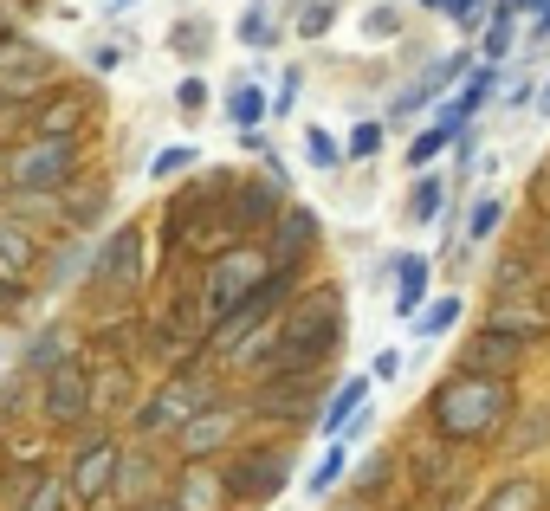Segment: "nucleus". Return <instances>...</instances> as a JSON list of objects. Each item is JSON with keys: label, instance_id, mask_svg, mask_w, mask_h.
<instances>
[{"label": "nucleus", "instance_id": "22", "mask_svg": "<svg viewBox=\"0 0 550 511\" xmlns=\"http://www.w3.org/2000/svg\"><path fill=\"white\" fill-rule=\"evenodd\" d=\"M479 511H544V486L525 479V473H512V479H499V486L479 499Z\"/></svg>", "mask_w": 550, "mask_h": 511}, {"label": "nucleus", "instance_id": "18", "mask_svg": "<svg viewBox=\"0 0 550 511\" xmlns=\"http://www.w3.org/2000/svg\"><path fill=\"white\" fill-rule=\"evenodd\" d=\"M104 207H110V182H78V175H72V182L59 188V220H65V227H78V233L98 227Z\"/></svg>", "mask_w": 550, "mask_h": 511}, {"label": "nucleus", "instance_id": "1", "mask_svg": "<svg viewBox=\"0 0 550 511\" xmlns=\"http://www.w3.org/2000/svg\"><path fill=\"white\" fill-rule=\"evenodd\" d=\"M428 427L460 447H479V440H499L512 427V382L486 376V369H453L447 382L428 395Z\"/></svg>", "mask_w": 550, "mask_h": 511}, {"label": "nucleus", "instance_id": "40", "mask_svg": "<svg viewBox=\"0 0 550 511\" xmlns=\"http://www.w3.org/2000/svg\"><path fill=\"white\" fill-rule=\"evenodd\" d=\"M376 149H382V123L369 117V123H356V130H350V143H343V156H376Z\"/></svg>", "mask_w": 550, "mask_h": 511}, {"label": "nucleus", "instance_id": "14", "mask_svg": "<svg viewBox=\"0 0 550 511\" xmlns=\"http://www.w3.org/2000/svg\"><path fill=\"white\" fill-rule=\"evenodd\" d=\"M279 195H285V188L279 182H272V175H266V188H259V182H233V201H227V233H266L272 227V220H279Z\"/></svg>", "mask_w": 550, "mask_h": 511}, {"label": "nucleus", "instance_id": "11", "mask_svg": "<svg viewBox=\"0 0 550 511\" xmlns=\"http://www.w3.org/2000/svg\"><path fill=\"white\" fill-rule=\"evenodd\" d=\"M59 78V59L39 46H0V98H33V91H52Z\"/></svg>", "mask_w": 550, "mask_h": 511}, {"label": "nucleus", "instance_id": "34", "mask_svg": "<svg viewBox=\"0 0 550 511\" xmlns=\"http://www.w3.org/2000/svg\"><path fill=\"white\" fill-rule=\"evenodd\" d=\"M305 156L318 162V169H337V162H343V143H337L330 130H318V123H305Z\"/></svg>", "mask_w": 550, "mask_h": 511}, {"label": "nucleus", "instance_id": "9", "mask_svg": "<svg viewBox=\"0 0 550 511\" xmlns=\"http://www.w3.org/2000/svg\"><path fill=\"white\" fill-rule=\"evenodd\" d=\"M117 460H123L117 440H85L78 460H72V473H65V492H72L78 505H104L110 486H117Z\"/></svg>", "mask_w": 550, "mask_h": 511}, {"label": "nucleus", "instance_id": "27", "mask_svg": "<svg viewBox=\"0 0 550 511\" xmlns=\"http://www.w3.org/2000/svg\"><path fill=\"white\" fill-rule=\"evenodd\" d=\"M505 440H512V453H538V447H550V408L518 414V427H512Z\"/></svg>", "mask_w": 550, "mask_h": 511}, {"label": "nucleus", "instance_id": "37", "mask_svg": "<svg viewBox=\"0 0 550 511\" xmlns=\"http://www.w3.org/2000/svg\"><path fill=\"white\" fill-rule=\"evenodd\" d=\"M440 7H447V20L460 26V33H486V0H440Z\"/></svg>", "mask_w": 550, "mask_h": 511}, {"label": "nucleus", "instance_id": "13", "mask_svg": "<svg viewBox=\"0 0 550 511\" xmlns=\"http://www.w3.org/2000/svg\"><path fill=\"white\" fill-rule=\"evenodd\" d=\"M156 486H162V473H156V453L130 447V453L117 460V486H110V505H117V511H149V499H156Z\"/></svg>", "mask_w": 550, "mask_h": 511}, {"label": "nucleus", "instance_id": "38", "mask_svg": "<svg viewBox=\"0 0 550 511\" xmlns=\"http://www.w3.org/2000/svg\"><path fill=\"white\" fill-rule=\"evenodd\" d=\"M389 466H395L389 453H369V460L356 466V492H363V499H376V492L389 486Z\"/></svg>", "mask_w": 550, "mask_h": 511}, {"label": "nucleus", "instance_id": "49", "mask_svg": "<svg viewBox=\"0 0 550 511\" xmlns=\"http://www.w3.org/2000/svg\"><path fill=\"white\" fill-rule=\"evenodd\" d=\"M0 466H7V453H0Z\"/></svg>", "mask_w": 550, "mask_h": 511}, {"label": "nucleus", "instance_id": "26", "mask_svg": "<svg viewBox=\"0 0 550 511\" xmlns=\"http://www.w3.org/2000/svg\"><path fill=\"white\" fill-rule=\"evenodd\" d=\"M343 473H350V447H343V440H330V453H324V460L318 466H311V479H305V492H311V499H324V492L330 486H337V479Z\"/></svg>", "mask_w": 550, "mask_h": 511}, {"label": "nucleus", "instance_id": "42", "mask_svg": "<svg viewBox=\"0 0 550 511\" xmlns=\"http://www.w3.org/2000/svg\"><path fill=\"white\" fill-rule=\"evenodd\" d=\"M298 85H305V72H298V65H285V78H279V98H272V110H279V117H292V104H298Z\"/></svg>", "mask_w": 550, "mask_h": 511}, {"label": "nucleus", "instance_id": "50", "mask_svg": "<svg viewBox=\"0 0 550 511\" xmlns=\"http://www.w3.org/2000/svg\"><path fill=\"white\" fill-rule=\"evenodd\" d=\"M447 511H453V505H447Z\"/></svg>", "mask_w": 550, "mask_h": 511}, {"label": "nucleus", "instance_id": "5", "mask_svg": "<svg viewBox=\"0 0 550 511\" xmlns=\"http://www.w3.org/2000/svg\"><path fill=\"white\" fill-rule=\"evenodd\" d=\"M78 175V136H26L7 156V182L20 195H59Z\"/></svg>", "mask_w": 550, "mask_h": 511}, {"label": "nucleus", "instance_id": "33", "mask_svg": "<svg viewBox=\"0 0 550 511\" xmlns=\"http://www.w3.org/2000/svg\"><path fill=\"white\" fill-rule=\"evenodd\" d=\"M447 143H453V130H440V123H428V130H421L415 143H408V169H428V162H434Z\"/></svg>", "mask_w": 550, "mask_h": 511}, {"label": "nucleus", "instance_id": "47", "mask_svg": "<svg viewBox=\"0 0 550 511\" xmlns=\"http://www.w3.org/2000/svg\"><path fill=\"white\" fill-rule=\"evenodd\" d=\"M330 511H376V499H363V492H356V499H337Z\"/></svg>", "mask_w": 550, "mask_h": 511}, {"label": "nucleus", "instance_id": "17", "mask_svg": "<svg viewBox=\"0 0 550 511\" xmlns=\"http://www.w3.org/2000/svg\"><path fill=\"white\" fill-rule=\"evenodd\" d=\"M39 272V240L13 214H0V285H26Z\"/></svg>", "mask_w": 550, "mask_h": 511}, {"label": "nucleus", "instance_id": "39", "mask_svg": "<svg viewBox=\"0 0 550 511\" xmlns=\"http://www.w3.org/2000/svg\"><path fill=\"white\" fill-rule=\"evenodd\" d=\"M492 285H499V298L531 292V266H525V259H499V279H492Z\"/></svg>", "mask_w": 550, "mask_h": 511}, {"label": "nucleus", "instance_id": "7", "mask_svg": "<svg viewBox=\"0 0 550 511\" xmlns=\"http://www.w3.org/2000/svg\"><path fill=\"white\" fill-rule=\"evenodd\" d=\"M175 447H182V460H214V453L240 447V408H233V402L195 408L182 427H175Z\"/></svg>", "mask_w": 550, "mask_h": 511}, {"label": "nucleus", "instance_id": "44", "mask_svg": "<svg viewBox=\"0 0 550 511\" xmlns=\"http://www.w3.org/2000/svg\"><path fill=\"white\" fill-rule=\"evenodd\" d=\"M175 104H182V110H201V104H208V85H201V78H182V85H175Z\"/></svg>", "mask_w": 550, "mask_h": 511}, {"label": "nucleus", "instance_id": "25", "mask_svg": "<svg viewBox=\"0 0 550 511\" xmlns=\"http://www.w3.org/2000/svg\"><path fill=\"white\" fill-rule=\"evenodd\" d=\"M65 479H52V473H33L26 479V492H20V511H65Z\"/></svg>", "mask_w": 550, "mask_h": 511}, {"label": "nucleus", "instance_id": "29", "mask_svg": "<svg viewBox=\"0 0 550 511\" xmlns=\"http://www.w3.org/2000/svg\"><path fill=\"white\" fill-rule=\"evenodd\" d=\"M330 26H337V0H305V13L292 20V33L298 39H324Z\"/></svg>", "mask_w": 550, "mask_h": 511}, {"label": "nucleus", "instance_id": "2", "mask_svg": "<svg viewBox=\"0 0 550 511\" xmlns=\"http://www.w3.org/2000/svg\"><path fill=\"white\" fill-rule=\"evenodd\" d=\"M266 279H272V259H266V246H220V253L208 259V279H201V298H195V317H201V330H214V324H220V317H227L233 305H246V298H253Z\"/></svg>", "mask_w": 550, "mask_h": 511}, {"label": "nucleus", "instance_id": "48", "mask_svg": "<svg viewBox=\"0 0 550 511\" xmlns=\"http://www.w3.org/2000/svg\"><path fill=\"white\" fill-rule=\"evenodd\" d=\"M538 104H544V117H550V85H544V98H538Z\"/></svg>", "mask_w": 550, "mask_h": 511}, {"label": "nucleus", "instance_id": "23", "mask_svg": "<svg viewBox=\"0 0 550 511\" xmlns=\"http://www.w3.org/2000/svg\"><path fill=\"white\" fill-rule=\"evenodd\" d=\"M272 117V104H266V91H259V78H240V85L227 91V123L233 130H253V123H266Z\"/></svg>", "mask_w": 550, "mask_h": 511}, {"label": "nucleus", "instance_id": "28", "mask_svg": "<svg viewBox=\"0 0 550 511\" xmlns=\"http://www.w3.org/2000/svg\"><path fill=\"white\" fill-rule=\"evenodd\" d=\"M272 39H279V20H272L266 7H246L240 13V46H253V52H266Z\"/></svg>", "mask_w": 550, "mask_h": 511}, {"label": "nucleus", "instance_id": "24", "mask_svg": "<svg viewBox=\"0 0 550 511\" xmlns=\"http://www.w3.org/2000/svg\"><path fill=\"white\" fill-rule=\"evenodd\" d=\"M440 201H447V188H440L434 175H415V188H408V220H415V227H434Z\"/></svg>", "mask_w": 550, "mask_h": 511}, {"label": "nucleus", "instance_id": "45", "mask_svg": "<svg viewBox=\"0 0 550 511\" xmlns=\"http://www.w3.org/2000/svg\"><path fill=\"white\" fill-rule=\"evenodd\" d=\"M85 65H91V72H104V78H110V72L123 65V52H117V46H91V52H85Z\"/></svg>", "mask_w": 550, "mask_h": 511}, {"label": "nucleus", "instance_id": "12", "mask_svg": "<svg viewBox=\"0 0 550 511\" xmlns=\"http://www.w3.org/2000/svg\"><path fill=\"white\" fill-rule=\"evenodd\" d=\"M311 246H318V214H311V207H285L266 227V259L279 272H298V259H305Z\"/></svg>", "mask_w": 550, "mask_h": 511}, {"label": "nucleus", "instance_id": "3", "mask_svg": "<svg viewBox=\"0 0 550 511\" xmlns=\"http://www.w3.org/2000/svg\"><path fill=\"white\" fill-rule=\"evenodd\" d=\"M143 285V227H117L110 240L91 253V305L123 311Z\"/></svg>", "mask_w": 550, "mask_h": 511}, {"label": "nucleus", "instance_id": "30", "mask_svg": "<svg viewBox=\"0 0 550 511\" xmlns=\"http://www.w3.org/2000/svg\"><path fill=\"white\" fill-rule=\"evenodd\" d=\"M402 26H408V13L395 7V0H382V7H369V13H363V39H395Z\"/></svg>", "mask_w": 550, "mask_h": 511}, {"label": "nucleus", "instance_id": "41", "mask_svg": "<svg viewBox=\"0 0 550 511\" xmlns=\"http://www.w3.org/2000/svg\"><path fill=\"white\" fill-rule=\"evenodd\" d=\"M208 46H214V33H208L201 20H182V26H175V52H188V59H195V52H208Z\"/></svg>", "mask_w": 550, "mask_h": 511}, {"label": "nucleus", "instance_id": "32", "mask_svg": "<svg viewBox=\"0 0 550 511\" xmlns=\"http://www.w3.org/2000/svg\"><path fill=\"white\" fill-rule=\"evenodd\" d=\"M453 324H460V298H434V305L415 317V330H421V337H447Z\"/></svg>", "mask_w": 550, "mask_h": 511}, {"label": "nucleus", "instance_id": "10", "mask_svg": "<svg viewBox=\"0 0 550 511\" xmlns=\"http://www.w3.org/2000/svg\"><path fill=\"white\" fill-rule=\"evenodd\" d=\"M518 363H525V337L505 324H486L473 330V337L460 343V369H486V376H518Z\"/></svg>", "mask_w": 550, "mask_h": 511}, {"label": "nucleus", "instance_id": "6", "mask_svg": "<svg viewBox=\"0 0 550 511\" xmlns=\"http://www.w3.org/2000/svg\"><path fill=\"white\" fill-rule=\"evenodd\" d=\"M220 479H227L233 505H272L285 492V479H292V447H246Z\"/></svg>", "mask_w": 550, "mask_h": 511}, {"label": "nucleus", "instance_id": "36", "mask_svg": "<svg viewBox=\"0 0 550 511\" xmlns=\"http://www.w3.org/2000/svg\"><path fill=\"white\" fill-rule=\"evenodd\" d=\"M59 356H72V343H65V330H46V337L33 343V356H26V369H33V376H46Z\"/></svg>", "mask_w": 550, "mask_h": 511}, {"label": "nucleus", "instance_id": "19", "mask_svg": "<svg viewBox=\"0 0 550 511\" xmlns=\"http://www.w3.org/2000/svg\"><path fill=\"white\" fill-rule=\"evenodd\" d=\"M395 317H415V305L428 298V279H434V266L421 253H408V259H395Z\"/></svg>", "mask_w": 550, "mask_h": 511}, {"label": "nucleus", "instance_id": "16", "mask_svg": "<svg viewBox=\"0 0 550 511\" xmlns=\"http://www.w3.org/2000/svg\"><path fill=\"white\" fill-rule=\"evenodd\" d=\"M169 505L175 511H220L227 505V479H220L208 460H188V473L169 486Z\"/></svg>", "mask_w": 550, "mask_h": 511}, {"label": "nucleus", "instance_id": "35", "mask_svg": "<svg viewBox=\"0 0 550 511\" xmlns=\"http://www.w3.org/2000/svg\"><path fill=\"white\" fill-rule=\"evenodd\" d=\"M182 169H195V149H188V143H175V149H156V156H149V175H156V182H175Z\"/></svg>", "mask_w": 550, "mask_h": 511}, {"label": "nucleus", "instance_id": "20", "mask_svg": "<svg viewBox=\"0 0 550 511\" xmlns=\"http://www.w3.org/2000/svg\"><path fill=\"white\" fill-rule=\"evenodd\" d=\"M363 402H369V376H350L337 395H330V408L318 414V434L324 440H343V427H350V414L363 408Z\"/></svg>", "mask_w": 550, "mask_h": 511}, {"label": "nucleus", "instance_id": "46", "mask_svg": "<svg viewBox=\"0 0 550 511\" xmlns=\"http://www.w3.org/2000/svg\"><path fill=\"white\" fill-rule=\"evenodd\" d=\"M531 7H538V20H531V33H538V39H550V0H531Z\"/></svg>", "mask_w": 550, "mask_h": 511}, {"label": "nucleus", "instance_id": "15", "mask_svg": "<svg viewBox=\"0 0 550 511\" xmlns=\"http://www.w3.org/2000/svg\"><path fill=\"white\" fill-rule=\"evenodd\" d=\"M408 473H421V486H428V492H447L453 479L466 473V466H460V440H447V434L415 440V447H408Z\"/></svg>", "mask_w": 550, "mask_h": 511}, {"label": "nucleus", "instance_id": "31", "mask_svg": "<svg viewBox=\"0 0 550 511\" xmlns=\"http://www.w3.org/2000/svg\"><path fill=\"white\" fill-rule=\"evenodd\" d=\"M499 220H505V201H499V195H486V201L473 207V220H466V246L492 240V233H499Z\"/></svg>", "mask_w": 550, "mask_h": 511}, {"label": "nucleus", "instance_id": "4", "mask_svg": "<svg viewBox=\"0 0 550 511\" xmlns=\"http://www.w3.org/2000/svg\"><path fill=\"white\" fill-rule=\"evenodd\" d=\"M208 402H214V376H208V369H175V376H162L156 395L136 408V434H143V440L169 434L175 440V427H182L195 408H208Z\"/></svg>", "mask_w": 550, "mask_h": 511}, {"label": "nucleus", "instance_id": "43", "mask_svg": "<svg viewBox=\"0 0 550 511\" xmlns=\"http://www.w3.org/2000/svg\"><path fill=\"white\" fill-rule=\"evenodd\" d=\"M402 376V350H382L376 363H369V382H395Z\"/></svg>", "mask_w": 550, "mask_h": 511}, {"label": "nucleus", "instance_id": "8", "mask_svg": "<svg viewBox=\"0 0 550 511\" xmlns=\"http://www.w3.org/2000/svg\"><path fill=\"white\" fill-rule=\"evenodd\" d=\"M39 402H46V421H52V427H78V421L91 414V369L78 363V356H59V363L46 369Z\"/></svg>", "mask_w": 550, "mask_h": 511}, {"label": "nucleus", "instance_id": "21", "mask_svg": "<svg viewBox=\"0 0 550 511\" xmlns=\"http://www.w3.org/2000/svg\"><path fill=\"white\" fill-rule=\"evenodd\" d=\"M91 117L85 98H46L33 110V136H78V123Z\"/></svg>", "mask_w": 550, "mask_h": 511}]
</instances>
